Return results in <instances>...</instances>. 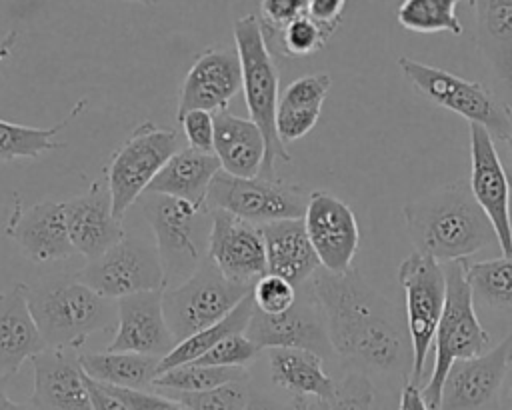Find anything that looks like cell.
Returning a JSON list of instances; mask_svg holds the SVG:
<instances>
[{
  "mask_svg": "<svg viewBox=\"0 0 512 410\" xmlns=\"http://www.w3.org/2000/svg\"><path fill=\"white\" fill-rule=\"evenodd\" d=\"M214 154L224 172L240 178L260 176L266 142L260 128L250 118L228 112L214 116Z\"/></svg>",
  "mask_w": 512,
  "mask_h": 410,
  "instance_id": "obj_25",
  "label": "cell"
},
{
  "mask_svg": "<svg viewBox=\"0 0 512 410\" xmlns=\"http://www.w3.org/2000/svg\"><path fill=\"white\" fill-rule=\"evenodd\" d=\"M86 100H78V104L66 114L64 120L50 128H34L24 124H14L0 118V162H12L18 158H38L54 148H60L54 138L60 130L68 126L70 120H74L80 110L84 108Z\"/></svg>",
  "mask_w": 512,
  "mask_h": 410,
  "instance_id": "obj_32",
  "label": "cell"
},
{
  "mask_svg": "<svg viewBox=\"0 0 512 410\" xmlns=\"http://www.w3.org/2000/svg\"><path fill=\"white\" fill-rule=\"evenodd\" d=\"M234 44L242 68V90L250 120L260 128L266 142V156L260 176L278 178L276 164L292 162L286 144L276 132L278 112V70L264 40L256 14H246L234 22Z\"/></svg>",
  "mask_w": 512,
  "mask_h": 410,
  "instance_id": "obj_5",
  "label": "cell"
},
{
  "mask_svg": "<svg viewBox=\"0 0 512 410\" xmlns=\"http://www.w3.org/2000/svg\"><path fill=\"white\" fill-rule=\"evenodd\" d=\"M176 344L164 316V288L118 300L116 334L106 350L164 358Z\"/></svg>",
  "mask_w": 512,
  "mask_h": 410,
  "instance_id": "obj_20",
  "label": "cell"
},
{
  "mask_svg": "<svg viewBox=\"0 0 512 410\" xmlns=\"http://www.w3.org/2000/svg\"><path fill=\"white\" fill-rule=\"evenodd\" d=\"M510 362H512V352H510Z\"/></svg>",
  "mask_w": 512,
  "mask_h": 410,
  "instance_id": "obj_52",
  "label": "cell"
},
{
  "mask_svg": "<svg viewBox=\"0 0 512 410\" xmlns=\"http://www.w3.org/2000/svg\"><path fill=\"white\" fill-rule=\"evenodd\" d=\"M402 212L414 250L440 264L498 246V236L466 182H450L414 198Z\"/></svg>",
  "mask_w": 512,
  "mask_h": 410,
  "instance_id": "obj_2",
  "label": "cell"
},
{
  "mask_svg": "<svg viewBox=\"0 0 512 410\" xmlns=\"http://www.w3.org/2000/svg\"><path fill=\"white\" fill-rule=\"evenodd\" d=\"M212 212L208 258L232 282L254 286L268 274L260 226L226 210Z\"/></svg>",
  "mask_w": 512,
  "mask_h": 410,
  "instance_id": "obj_17",
  "label": "cell"
},
{
  "mask_svg": "<svg viewBox=\"0 0 512 410\" xmlns=\"http://www.w3.org/2000/svg\"><path fill=\"white\" fill-rule=\"evenodd\" d=\"M308 192L280 178H240L220 170L206 196L208 210H226L256 226L304 218Z\"/></svg>",
  "mask_w": 512,
  "mask_h": 410,
  "instance_id": "obj_9",
  "label": "cell"
},
{
  "mask_svg": "<svg viewBox=\"0 0 512 410\" xmlns=\"http://www.w3.org/2000/svg\"><path fill=\"white\" fill-rule=\"evenodd\" d=\"M4 234L34 264H52L76 254L68 236L62 202L42 200L24 208L16 196Z\"/></svg>",
  "mask_w": 512,
  "mask_h": 410,
  "instance_id": "obj_18",
  "label": "cell"
},
{
  "mask_svg": "<svg viewBox=\"0 0 512 410\" xmlns=\"http://www.w3.org/2000/svg\"><path fill=\"white\" fill-rule=\"evenodd\" d=\"M164 268L166 288L182 284L208 258L212 212L166 194L144 192L138 198Z\"/></svg>",
  "mask_w": 512,
  "mask_h": 410,
  "instance_id": "obj_4",
  "label": "cell"
},
{
  "mask_svg": "<svg viewBox=\"0 0 512 410\" xmlns=\"http://www.w3.org/2000/svg\"><path fill=\"white\" fill-rule=\"evenodd\" d=\"M252 286L228 280L206 258L182 284L164 288V316L176 342L222 320L248 294Z\"/></svg>",
  "mask_w": 512,
  "mask_h": 410,
  "instance_id": "obj_8",
  "label": "cell"
},
{
  "mask_svg": "<svg viewBox=\"0 0 512 410\" xmlns=\"http://www.w3.org/2000/svg\"><path fill=\"white\" fill-rule=\"evenodd\" d=\"M442 266L446 272V304L434 334V368L428 384L420 388L430 410H438L442 384L452 364L490 350V334L474 310V296L466 280V262L454 260Z\"/></svg>",
  "mask_w": 512,
  "mask_h": 410,
  "instance_id": "obj_6",
  "label": "cell"
},
{
  "mask_svg": "<svg viewBox=\"0 0 512 410\" xmlns=\"http://www.w3.org/2000/svg\"><path fill=\"white\" fill-rule=\"evenodd\" d=\"M460 2L474 6L476 0H402L396 18L400 26L412 32H450L458 36L462 34V24L456 16V4Z\"/></svg>",
  "mask_w": 512,
  "mask_h": 410,
  "instance_id": "obj_35",
  "label": "cell"
},
{
  "mask_svg": "<svg viewBox=\"0 0 512 410\" xmlns=\"http://www.w3.org/2000/svg\"><path fill=\"white\" fill-rule=\"evenodd\" d=\"M244 334L260 348H300L318 354L322 360L332 356L322 308L306 282L298 288L292 308L282 314H264L254 306Z\"/></svg>",
  "mask_w": 512,
  "mask_h": 410,
  "instance_id": "obj_13",
  "label": "cell"
},
{
  "mask_svg": "<svg viewBox=\"0 0 512 410\" xmlns=\"http://www.w3.org/2000/svg\"><path fill=\"white\" fill-rule=\"evenodd\" d=\"M298 298V288L282 276L264 274L252 286L254 306L264 314H282L294 306Z\"/></svg>",
  "mask_w": 512,
  "mask_h": 410,
  "instance_id": "obj_39",
  "label": "cell"
},
{
  "mask_svg": "<svg viewBox=\"0 0 512 410\" xmlns=\"http://www.w3.org/2000/svg\"><path fill=\"white\" fill-rule=\"evenodd\" d=\"M254 312V300H252V292L232 310L228 312L222 320L202 328L200 332L188 336L186 340L178 342L162 360H160V372L170 370L174 366L180 364H188L198 360L200 356H204L210 348H214L220 340L232 336V334H240L246 330L250 316Z\"/></svg>",
  "mask_w": 512,
  "mask_h": 410,
  "instance_id": "obj_31",
  "label": "cell"
},
{
  "mask_svg": "<svg viewBox=\"0 0 512 410\" xmlns=\"http://www.w3.org/2000/svg\"><path fill=\"white\" fill-rule=\"evenodd\" d=\"M512 352V330L490 350L456 360L442 384L438 410H486L498 398Z\"/></svg>",
  "mask_w": 512,
  "mask_h": 410,
  "instance_id": "obj_16",
  "label": "cell"
},
{
  "mask_svg": "<svg viewBox=\"0 0 512 410\" xmlns=\"http://www.w3.org/2000/svg\"><path fill=\"white\" fill-rule=\"evenodd\" d=\"M260 348L244 334H232L224 340H220L214 348H210L204 356H200L198 364H208V366H232V368H248L256 356H258Z\"/></svg>",
  "mask_w": 512,
  "mask_h": 410,
  "instance_id": "obj_40",
  "label": "cell"
},
{
  "mask_svg": "<svg viewBox=\"0 0 512 410\" xmlns=\"http://www.w3.org/2000/svg\"><path fill=\"white\" fill-rule=\"evenodd\" d=\"M62 206L70 242L88 260L98 258L126 236L122 220L112 210L110 192L100 182H92L84 194L64 200Z\"/></svg>",
  "mask_w": 512,
  "mask_h": 410,
  "instance_id": "obj_22",
  "label": "cell"
},
{
  "mask_svg": "<svg viewBox=\"0 0 512 410\" xmlns=\"http://www.w3.org/2000/svg\"><path fill=\"white\" fill-rule=\"evenodd\" d=\"M30 312L48 348H80L90 334L116 326L118 300L82 284L74 274H50L26 290Z\"/></svg>",
  "mask_w": 512,
  "mask_h": 410,
  "instance_id": "obj_3",
  "label": "cell"
},
{
  "mask_svg": "<svg viewBox=\"0 0 512 410\" xmlns=\"http://www.w3.org/2000/svg\"><path fill=\"white\" fill-rule=\"evenodd\" d=\"M220 170L222 166L214 152L184 148L162 166L146 192L180 198L194 206H206L208 188Z\"/></svg>",
  "mask_w": 512,
  "mask_h": 410,
  "instance_id": "obj_26",
  "label": "cell"
},
{
  "mask_svg": "<svg viewBox=\"0 0 512 410\" xmlns=\"http://www.w3.org/2000/svg\"><path fill=\"white\" fill-rule=\"evenodd\" d=\"M310 410H380L378 394L370 376L350 368L334 386L326 400L308 402Z\"/></svg>",
  "mask_w": 512,
  "mask_h": 410,
  "instance_id": "obj_36",
  "label": "cell"
},
{
  "mask_svg": "<svg viewBox=\"0 0 512 410\" xmlns=\"http://www.w3.org/2000/svg\"><path fill=\"white\" fill-rule=\"evenodd\" d=\"M292 404H294V408H296V410H310L308 398H300V396H296V398L292 400Z\"/></svg>",
  "mask_w": 512,
  "mask_h": 410,
  "instance_id": "obj_49",
  "label": "cell"
},
{
  "mask_svg": "<svg viewBox=\"0 0 512 410\" xmlns=\"http://www.w3.org/2000/svg\"><path fill=\"white\" fill-rule=\"evenodd\" d=\"M304 226L320 266L328 272H348L358 252L360 230L352 208L326 190L308 196Z\"/></svg>",
  "mask_w": 512,
  "mask_h": 410,
  "instance_id": "obj_15",
  "label": "cell"
},
{
  "mask_svg": "<svg viewBox=\"0 0 512 410\" xmlns=\"http://www.w3.org/2000/svg\"><path fill=\"white\" fill-rule=\"evenodd\" d=\"M188 148H194L198 152H214V116L206 110H190L184 116L178 118Z\"/></svg>",
  "mask_w": 512,
  "mask_h": 410,
  "instance_id": "obj_42",
  "label": "cell"
},
{
  "mask_svg": "<svg viewBox=\"0 0 512 410\" xmlns=\"http://www.w3.org/2000/svg\"><path fill=\"white\" fill-rule=\"evenodd\" d=\"M510 144H512V136H510Z\"/></svg>",
  "mask_w": 512,
  "mask_h": 410,
  "instance_id": "obj_53",
  "label": "cell"
},
{
  "mask_svg": "<svg viewBox=\"0 0 512 410\" xmlns=\"http://www.w3.org/2000/svg\"><path fill=\"white\" fill-rule=\"evenodd\" d=\"M332 34H334L332 30L324 28L322 24L312 20L308 14H304L294 22H290L268 48L272 54H282L290 58L312 56L326 46Z\"/></svg>",
  "mask_w": 512,
  "mask_h": 410,
  "instance_id": "obj_37",
  "label": "cell"
},
{
  "mask_svg": "<svg viewBox=\"0 0 512 410\" xmlns=\"http://www.w3.org/2000/svg\"><path fill=\"white\" fill-rule=\"evenodd\" d=\"M330 84V74L316 72L300 76L286 86L276 112V132L284 144L304 138L316 126Z\"/></svg>",
  "mask_w": 512,
  "mask_h": 410,
  "instance_id": "obj_27",
  "label": "cell"
},
{
  "mask_svg": "<svg viewBox=\"0 0 512 410\" xmlns=\"http://www.w3.org/2000/svg\"><path fill=\"white\" fill-rule=\"evenodd\" d=\"M510 396H512V390H510Z\"/></svg>",
  "mask_w": 512,
  "mask_h": 410,
  "instance_id": "obj_54",
  "label": "cell"
},
{
  "mask_svg": "<svg viewBox=\"0 0 512 410\" xmlns=\"http://www.w3.org/2000/svg\"><path fill=\"white\" fill-rule=\"evenodd\" d=\"M164 396L180 402L186 410H244L250 398L248 380L228 382L218 388L202 390V392H172L160 390Z\"/></svg>",
  "mask_w": 512,
  "mask_h": 410,
  "instance_id": "obj_38",
  "label": "cell"
},
{
  "mask_svg": "<svg viewBox=\"0 0 512 410\" xmlns=\"http://www.w3.org/2000/svg\"><path fill=\"white\" fill-rule=\"evenodd\" d=\"M308 12V0H260L258 20L266 44L270 46L278 34L296 18Z\"/></svg>",
  "mask_w": 512,
  "mask_h": 410,
  "instance_id": "obj_41",
  "label": "cell"
},
{
  "mask_svg": "<svg viewBox=\"0 0 512 410\" xmlns=\"http://www.w3.org/2000/svg\"><path fill=\"white\" fill-rule=\"evenodd\" d=\"M86 386H88L94 410H132L126 402H122L120 398L110 394L102 384H98L96 380H92L88 376H86Z\"/></svg>",
  "mask_w": 512,
  "mask_h": 410,
  "instance_id": "obj_45",
  "label": "cell"
},
{
  "mask_svg": "<svg viewBox=\"0 0 512 410\" xmlns=\"http://www.w3.org/2000/svg\"><path fill=\"white\" fill-rule=\"evenodd\" d=\"M28 284L16 282L0 292V378H12L26 360L46 350V342L30 312Z\"/></svg>",
  "mask_w": 512,
  "mask_h": 410,
  "instance_id": "obj_23",
  "label": "cell"
},
{
  "mask_svg": "<svg viewBox=\"0 0 512 410\" xmlns=\"http://www.w3.org/2000/svg\"><path fill=\"white\" fill-rule=\"evenodd\" d=\"M158 356L136 354V352H86L80 354L82 370L88 378L118 388L144 390L152 386L154 378L160 374Z\"/></svg>",
  "mask_w": 512,
  "mask_h": 410,
  "instance_id": "obj_30",
  "label": "cell"
},
{
  "mask_svg": "<svg viewBox=\"0 0 512 410\" xmlns=\"http://www.w3.org/2000/svg\"><path fill=\"white\" fill-rule=\"evenodd\" d=\"M268 274H276L292 282L296 288L310 282L320 268V260L308 238L302 218L278 220L260 226Z\"/></svg>",
  "mask_w": 512,
  "mask_h": 410,
  "instance_id": "obj_24",
  "label": "cell"
},
{
  "mask_svg": "<svg viewBox=\"0 0 512 410\" xmlns=\"http://www.w3.org/2000/svg\"><path fill=\"white\" fill-rule=\"evenodd\" d=\"M176 152V130L160 128L154 122H142L132 130L106 168V188L112 198V210L120 220Z\"/></svg>",
  "mask_w": 512,
  "mask_h": 410,
  "instance_id": "obj_10",
  "label": "cell"
},
{
  "mask_svg": "<svg viewBox=\"0 0 512 410\" xmlns=\"http://www.w3.org/2000/svg\"><path fill=\"white\" fill-rule=\"evenodd\" d=\"M476 44L492 74L512 86V0H476Z\"/></svg>",
  "mask_w": 512,
  "mask_h": 410,
  "instance_id": "obj_29",
  "label": "cell"
},
{
  "mask_svg": "<svg viewBox=\"0 0 512 410\" xmlns=\"http://www.w3.org/2000/svg\"><path fill=\"white\" fill-rule=\"evenodd\" d=\"M0 410H32V406L8 398V394L4 392V380L0 378Z\"/></svg>",
  "mask_w": 512,
  "mask_h": 410,
  "instance_id": "obj_48",
  "label": "cell"
},
{
  "mask_svg": "<svg viewBox=\"0 0 512 410\" xmlns=\"http://www.w3.org/2000/svg\"><path fill=\"white\" fill-rule=\"evenodd\" d=\"M100 384V382H98ZM110 394L126 402L132 410H186L180 402L164 396V394H150L146 390H130V388H118V386H106L102 384Z\"/></svg>",
  "mask_w": 512,
  "mask_h": 410,
  "instance_id": "obj_43",
  "label": "cell"
},
{
  "mask_svg": "<svg viewBox=\"0 0 512 410\" xmlns=\"http://www.w3.org/2000/svg\"><path fill=\"white\" fill-rule=\"evenodd\" d=\"M398 282L406 298L404 316L414 352L410 382L420 386L426 358L446 304V272L438 260L414 250L400 262Z\"/></svg>",
  "mask_w": 512,
  "mask_h": 410,
  "instance_id": "obj_11",
  "label": "cell"
},
{
  "mask_svg": "<svg viewBox=\"0 0 512 410\" xmlns=\"http://www.w3.org/2000/svg\"><path fill=\"white\" fill-rule=\"evenodd\" d=\"M122 2H136V4H142V6H152V4H156L160 0H122Z\"/></svg>",
  "mask_w": 512,
  "mask_h": 410,
  "instance_id": "obj_50",
  "label": "cell"
},
{
  "mask_svg": "<svg viewBox=\"0 0 512 410\" xmlns=\"http://www.w3.org/2000/svg\"><path fill=\"white\" fill-rule=\"evenodd\" d=\"M270 378L294 398L326 400L336 382L322 368V358L300 348H268Z\"/></svg>",
  "mask_w": 512,
  "mask_h": 410,
  "instance_id": "obj_28",
  "label": "cell"
},
{
  "mask_svg": "<svg viewBox=\"0 0 512 410\" xmlns=\"http://www.w3.org/2000/svg\"><path fill=\"white\" fill-rule=\"evenodd\" d=\"M346 0H308V16L324 28L336 32L342 22Z\"/></svg>",
  "mask_w": 512,
  "mask_h": 410,
  "instance_id": "obj_44",
  "label": "cell"
},
{
  "mask_svg": "<svg viewBox=\"0 0 512 410\" xmlns=\"http://www.w3.org/2000/svg\"><path fill=\"white\" fill-rule=\"evenodd\" d=\"M470 190L478 206L488 216L502 256L512 258V216H510V180L494 138L480 124H470Z\"/></svg>",
  "mask_w": 512,
  "mask_h": 410,
  "instance_id": "obj_14",
  "label": "cell"
},
{
  "mask_svg": "<svg viewBox=\"0 0 512 410\" xmlns=\"http://www.w3.org/2000/svg\"><path fill=\"white\" fill-rule=\"evenodd\" d=\"M248 378L250 374L246 368L208 366V364L188 362V364H180L160 372L154 378L152 386L158 390H172V392H202V390L218 388L228 382H238Z\"/></svg>",
  "mask_w": 512,
  "mask_h": 410,
  "instance_id": "obj_33",
  "label": "cell"
},
{
  "mask_svg": "<svg viewBox=\"0 0 512 410\" xmlns=\"http://www.w3.org/2000/svg\"><path fill=\"white\" fill-rule=\"evenodd\" d=\"M244 410H296V408H294V404H284V402H280V400H276L268 394L252 390Z\"/></svg>",
  "mask_w": 512,
  "mask_h": 410,
  "instance_id": "obj_47",
  "label": "cell"
},
{
  "mask_svg": "<svg viewBox=\"0 0 512 410\" xmlns=\"http://www.w3.org/2000/svg\"><path fill=\"white\" fill-rule=\"evenodd\" d=\"M508 180H510V190H512V174H508Z\"/></svg>",
  "mask_w": 512,
  "mask_h": 410,
  "instance_id": "obj_51",
  "label": "cell"
},
{
  "mask_svg": "<svg viewBox=\"0 0 512 410\" xmlns=\"http://www.w3.org/2000/svg\"><path fill=\"white\" fill-rule=\"evenodd\" d=\"M240 88L242 68L238 52L226 46L208 48L194 60L182 80L176 120L190 110H224Z\"/></svg>",
  "mask_w": 512,
  "mask_h": 410,
  "instance_id": "obj_19",
  "label": "cell"
},
{
  "mask_svg": "<svg viewBox=\"0 0 512 410\" xmlns=\"http://www.w3.org/2000/svg\"><path fill=\"white\" fill-rule=\"evenodd\" d=\"M32 410H94L76 348H46L32 360Z\"/></svg>",
  "mask_w": 512,
  "mask_h": 410,
  "instance_id": "obj_21",
  "label": "cell"
},
{
  "mask_svg": "<svg viewBox=\"0 0 512 410\" xmlns=\"http://www.w3.org/2000/svg\"><path fill=\"white\" fill-rule=\"evenodd\" d=\"M398 66L406 80L434 104L456 112L470 124H480L496 140H510L512 108L484 84L464 80L410 56H400Z\"/></svg>",
  "mask_w": 512,
  "mask_h": 410,
  "instance_id": "obj_7",
  "label": "cell"
},
{
  "mask_svg": "<svg viewBox=\"0 0 512 410\" xmlns=\"http://www.w3.org/2000/svg\"><path fill=\"white\" fill-rule=\"evenodd\" d=\"M398 410H430L422 398V392H420V386L410 382V380H404L402 384V392H400V404H398Z\"/></svg>",
  "mask_w": 512,
  "mask_h": 410,
  "instance_id": "obj_46",
  "label": "cell"
},
{
  "mask_svg": "<svg viewBox=\"0 0 512 410\" xmlns=\"http://www.w3.org/2000/svg\"><path fill=\"white\" fill-rule=\"evenodd\" d=\"M308 284L322 308L334 354L366 374H400L410 380L412 342L406 316L394 302L354 268L336 274L320 266Z\"/></svg>",
  "mask_w": 512,
  "mask_h": 410,
  "instance_id": "obj_1",
  "label": "cell"
},
{
  "mask_svg": "<svg viewBox=\"0 0 512 410\" xmlns=\"http://www.w3.org/2000/svg\"><path fill=\"white\" fill-rule=\"evenodd\" d=\"M74 276L112 300H120L136 292L166 288L156 242L128 232L104 254L88 260L86 266L74 272Z\"/></svg>",
  "mask_w": 512,
  "mask_h": 410,
  "instance_id": "obj_12",
  "label": "cell"
},
{
  "mask_svg": "<svg viewBox=\"0 0 512 410\" xmlns=\"http://www.w3.org/2000/svg\"><path fill=\"white\" fill-rule=\"evenodd\" d=\"M466 280L474 300L496 310H512V258L466 264Z\"/></svg>",
  "mask_w": 512,
  "mask_h": 410,
  "instance_id": "obj_34",
  "label": "cell"
}]
</instances>
